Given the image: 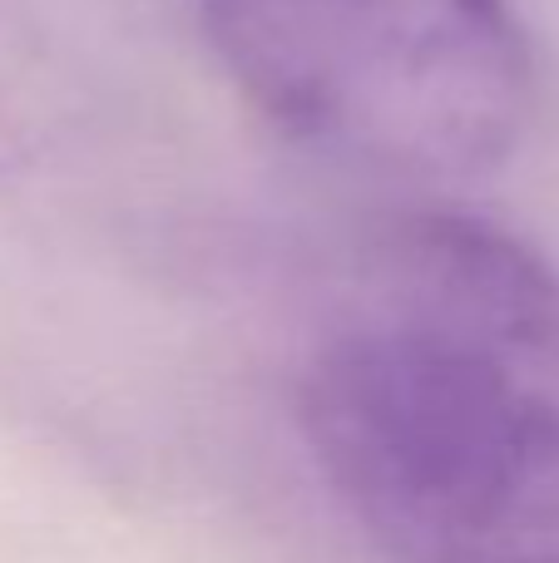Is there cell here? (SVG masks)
I'll list each match as a JSON object with an SVG mask.
<instances>
[{
    "instance_id": "cell-1",
    "label": "cell",
    "mask_w": 559,
    "mask_h": 563,
    "mask_svg": "<svg viewBox=\"0 0 559 563\" xmlns=\"http://www.w3.org/2000/svg\"><path fill=\"white\" fill-rule=\"evenodd\" d=\"M297 420L392 563H559V406L505 371L347 327L307 361Z\"/></svg>"
},
{
    "instance_id": "cell-4",
    "label": "cell",
    "mask_w": 559,
    "mask_h": 563,
    "mask_svg": "<svg viewBox=\"0 0 559 563\" xmlns=\"http://www.w3.org/2000/svg\"><path fill=\"white\" fill-rule=\"evenodd\" d=\"M65 119V75L35 20L0 0V174L35 164Z\"/></svg>"
},
{
    "instance_id": "cell-2",
    "label": "cell",
    "mask_w": 559,
    "mask_h": 563,
    "mask_svg": "<svg viewBox=\"0 0 559 563\" xmlns=\"http://www.w3.org/2000/svg\"><path fill=\"white\" fill-rule=\"evenodd\" d=\"M208 45L287 139L386 178H475L530 114L511 0H198Z\"/></svg>"
},
{
    "instance_id": "cell-3",
    "label": "cell",
    "mask_w": 559,
    "mask_h": 563,
    "mask_svg": "<svg viewBox=\"0 0 559 563\" xmlns=\"http://www.w3.org/2000/svg\"><path fill=\"white\" fill-rule=\"evenodd\" d=\"M465 351L559 406V273L471 213H402L362 243V317Z\"/></svg>"
}]
</instances>
